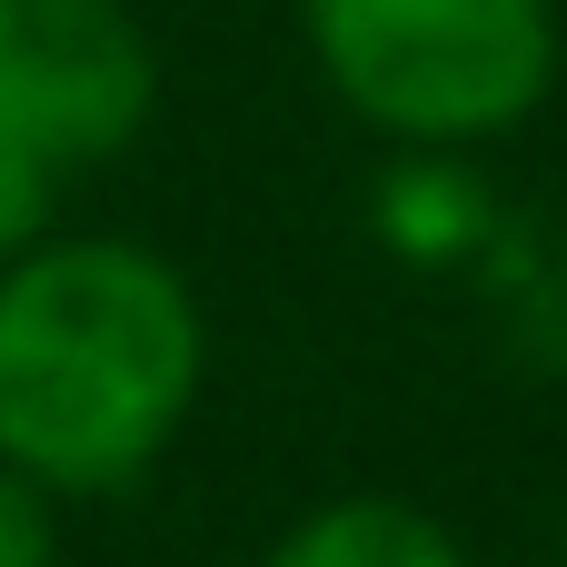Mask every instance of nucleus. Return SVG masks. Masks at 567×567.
Here are the masks:
<instances>
[{
    "instance_id": "f257e3e1",
    "label": "nucleus",
    "mask_w": 567,
    "mask_h": 567,
    "mask_svg": "<svg viewBox=\"0 0 567 567\" xmlns=\"http://www.w3.org/2000/svg\"><path fill=\"white\" fill-rule=\"evenodd\" d=\"M209 389L199 289L120 229H50L0 269V458L70 498H130Z\"/></svg>"
},
{
    "instance_id": "f03ea898",
    "label": "nucleus",
    "mask_w": 567,
    "mask_h": 567,
    "mask_svg": "<svg viewBox=\"0 0 567 567\" xmlns=\"http://www.w3.org/2000/svg\"><path fill=\"white\" fill-rule=\"evenodd\" d=\"M339 110L389 150H488L558 90V0H299Z\"/></svg>"
},
{
    "instance_id": "7ed1b4c3",
    "label": "nucleus",
    "mask_w": 567,
    "mask_h": 567,
    "mask_svg": "<svg viewBox=\"0 0 567 567\" xmlns=\"http://www.w3.org/2000/svg\"><path fill=\"white\" fill-rule=\"evenodd\" d=\"M159 120V40L130 0H0V140L40 169H100Z\"/></svg>"
},
{
    "instance_id": "20e7f679",
    "label": "nucleus",
    "mask_w": 567,
    "mask_h": 567,
    "mask_svg": "<svg viewBox=\"0 0 567 567\" xmlns=\"http://www.w3.org/2000/svg\"><path fill=\"white\" fill-rule=\"evenodd\" d=\"M259 567H468V548L449 518H429L389 488H349V498H319L309 518H289Z\"/></svg>"
},
{
    "instance_id": "39448f33",
    "label": "nucleus",
    "mask_w": 567,
    "mask_h": 567,
    "mask_svg": "<svg viewBox=\"0 0 567 567\" xmlns=\"http://www.w3.org/2000/svg\"><path fill=\"white\" fill-rule=\"evenodd\" d=\"M369 209H379V239L399 259H419V269H458L498 229V209H488V189H478V169L458 150H399Z\"/></svg>"
},
{
    "instance_id": "423d86ee",
    "label": "nucleus",
    "mask_w": 567,
    "mask_h": 567,
    "mask_svg": "<svg viewBox=\"0 0 567 567\" xmlns=\"http://www.w3.org/2000/svg\"><path fill=\"white\" fill-rule=\"evenodd\" d=\"M50 229H60V169H40L30 150H10V140H0V269H10V259H30Z\"/></svg>"
},
{
    "instance_id": "0eeeda50",
    "label": "nucleus",
    "mask_w": 567,
    "mask_h": 567,
    "mask_svg": "<svg viewBox=\"0 0 567 567\" xmlns=\"http://www.w3.org/2000/svg\"><path fill=\"white\" fill-rule=\"evenodd\" d=\"M0 567H60V498L0 458Z\"/></svg>"
},
{
    "instance_id": "6e6552de",
    "label": "nucleus",
    "mask_w": 567,
    "mask_h": 567,
    "mask_svg": "<svg viewBox=\"0 0 567 567\" xmlns=\"http://www.w3.org/2000/svg\"><path fill=\"white\" fill-rule=\"evenodd\" d=\"M558 567H567V528H558Z\"/></svg>"
}]
</instances>
